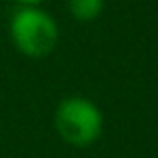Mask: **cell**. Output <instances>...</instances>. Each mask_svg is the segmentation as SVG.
Listing matches in <instances>:
<instances>
[{"instance_id":"obj_3","label":"cell","mask_w":158,"mask_h":158,"mask_svg":"<svg viewBox=\"0 0 158 158\" xmlns=\"http://www.w3.org/2000/svg\"><path fill=\"white\" fill-rule=\"evenodd\" d=\"M67 11L76 22H93L104 11V0H67Z\"/></svg>"},{"instance_id":"obj_1","label":"cell","mask_w":158,"mask_h":158,"mask_svg":"<svg viewBox=\"0 0 158 158\" xmlns=\"http://www.w3.org/2000/svg\"><path fill=\"white\" fill-rule=\"evenodd\" d=\"M9 35L24 56L46 59L59 44V24L41 7H18L9 20Z\"/></svg>"},{"instance_id":"obj_2","label":"cell","mask_w":158,"mask_h":158,"mask_svg":"<svg viewBox=\"0 0 158 158\" xmlns=\"http://www.w3.org/2000/svg\"><path fill=\"white\" fill-rule=\"evenodd\" d=\"M54 130L63 143L72 147H89L102 136L104 115L93 100L85 95H67L56 104Z\"/></svg>"},{"instance_id":"obj_4","label":"cell","mask_w":158,"mask_h":158,"mask_svg":"<svg viewBox=\"0 0 158 158\" xmlns=\"http://www.w3.org/2000/svg\"><path fill=\"white\" fill-rule=\"evenodd\" d=\"M18 7H41L44 0H13Z\"/></svg>"}]
</instances>
